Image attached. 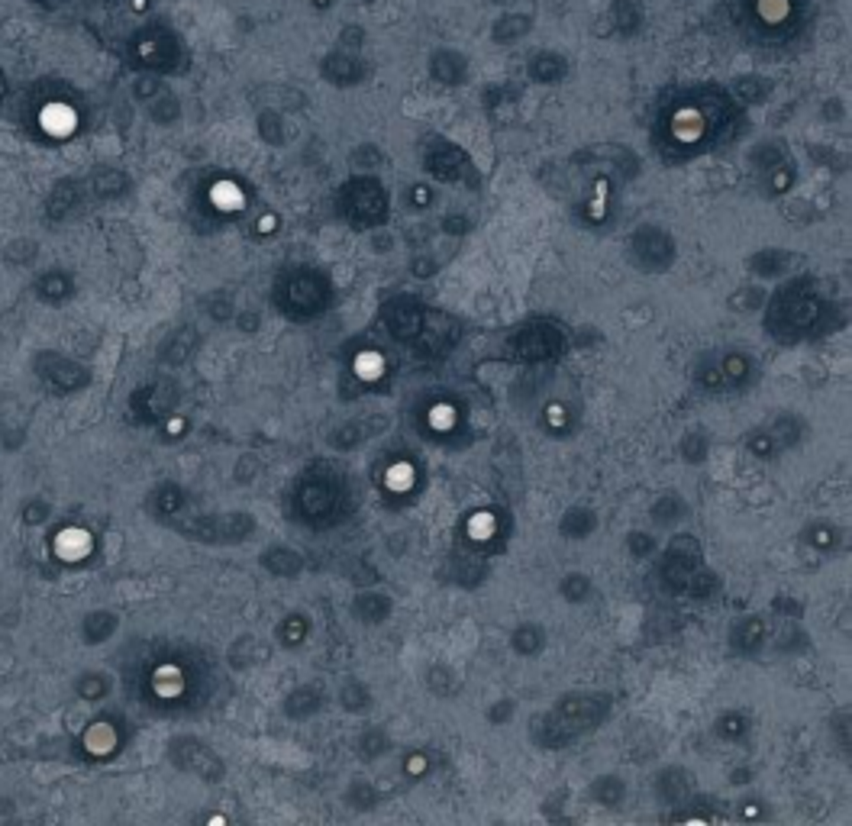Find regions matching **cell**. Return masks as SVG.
I'll return each mask as SVG.
<instances>
[{
	"label": "cell",
	"instance_id": "obj_1",
	"mask_svg": "<svg viewBox=\"0 0 852 826\" xmlns=\"http://www.w3.org/2000/svg\"><path fill=\"white\" fill-rule=\"evenodd\" d=\"M614 710V698L608 691H566L552 707L536 720L530 739L542 749H562L578 736L598 730Z\"/></svg>",
	"mask_w": 852,
	"mask_h": 826
},
{
	"label": "cell",
	"instance_id": "obj_2",
	"mask_svg": "<svg viewBox=\"0 0 852 826\" xmlns=\"http://www.w3.org/2000/svg\"><path fill=\"white\" fill-rule=\"evenodd\" d=\"M339 211L359 229H378L388 219V191L375 175H355L339 191Z\"/></svg>",
	"mask_w": 852,
	"mask_h": 826
},
{
	"label": "cell",
	"instance_id": "obj_3",
	"mask_svg": "<svg viewBox=\"0 0 852 826\" xmlns=\"http://www.w3.org/2000/svg\"><path fill=\"white\" fill-rule=\"evenodd\" d=\"M329 297H333L329 278L313 268L291 271L287 278H281L278 287V304L291 317H317L320 310H327Z\"/></svg>",
	"mask_w": 852,
	"mask_h": 826
},
{
	"label": "cell",
	"instance_id": "obj_4",
	"mask_svg": "<svg viewBox=\"0 0 852 826\" xmlns=\"http://www.w3.org/2000/svg\"><path fill=\"white\" fill-rule=\"evenodd\" d=\"M630 259L640 271L646 275H662L675 265L678 259V243L666 227L658 223H640L630 236Z\"/></svg>",
	"mask_w": 852,
	"mask_h": 826
},
{
	"label": "cell",
	"instance_id": "obj_5",
	"mask_svg": "<svg viewBox=\"0 0 852 826\" xmlns=\"http://www.w3.org/2000/svg\"><path fill=\"white\" fill-rule=\"evenodd\" d=\"M820 317V297L810 291V287H794V291H785L782 301L775 304V313H772V333L778 339H798L801 333H807Z\"/></svg>",
	"mask_w": 852,
	"mask_h": 826
},
{
	"label": "cell",
	"instance_id": "obj_6",
	"mask_svg": "<svg viewBox=\"0 0 852 826\" xmlns=\"http://www.w3.org/2000/svg\"><path fill=\"white\" fill-rule=\"evenodd\" d=\"M704 568V549H700L698 536H675L668 542L666 552H662V562H658V582L666 584L668 591L682 594L688 588L694 574Z\"/></svg>",
	"mask_w": 852,
	"mask_h": 826
},
{
	"label": "cell",
	"instance_id": "obj_7",
	"mask_svg": "<svg viewBox=\"0 0 852 826\" xmlns=\"http://www.w3.org/2000/svg\"><path fill=\"white\" fill-rule=\"evenodd\" d=\"M169 759L175 762L181 772L201 778V781L217 784V781H223V775H227L223 759H219L207 742L197 739V736H175V739L169 742Z\"/></svg>",
	"mask_w": 852,
	"mask_h": 826
},
{
	"label": "cell",
	"instance_id": "obj_8",
	"mask_svg": "<svg viewBox=\"0 0 852 826\" xmlns=\"http://www.w3.org/2000/svg\"><path fill=\"white\" fill-rule=\"evenodd\" d=\"M562 349H566V333L549 320L530 323L507 343V352L520 362H549V359L562 355Z\"/></svg>",
	"mask_w": 852,
	"mask_h": 826
},
{
	"label": "cell",
	"instance_id": "obj_9",
	"mask_svg": "<svg viewBox=\"0 0 852 826\" xmlns=\"http://www.w3.org/2000/svg\"><path fill=\"white\" fill-rule=\"evenodd\" d=\"M297 514L307 523H323L327 516L336 514L339 504V481L333 475L323 472H307L297 484Z\"/></svg>",
	"mask_w": 852,
	"mask_h": 826
},
{
	"label": "cell",
	"instance_id": "obj_10",
	"mask_svg": "<svg viewBox=\"0 0 852 826\" xmlns=\"http://www.w3.org/2000/svg\"><path fill=\"white\" fill-rule=\"evenodd\" d=\"M187 536L207 542V546H239L255 533V516L233 510V514H211L201 516L194 526H185Z\"/></svg>",
	"mask_w": 852,
	"mask_h": 826
},
{
	"label": "cell",
	"instance_id": "obj_11",
	"mask_svg": "<svg viewBox=\"0 0 852 826\" xmlns=\"http://www.w3.org/2000/svg\"><path fill=\"white\" fill-rule=\"evenodd\" d=\"M36 375L49 384L52 391H62V394H75V391H85L91 384V371L85 365H78L75 359L59 352H36Z\"/></svg>",
	"mask_w": 852,
	"mask_h": 826
},
{
	"label": "cell",
	"instance_id": "obj_12",
	"mask_svg": "<svg viewBox=\"0 0 852 826\" xmlns=\"http://www.w3.org/2000/svg\"><path fill=\"white\" fill-rule=\"evenodd\" d=\"M423 169L430 171L436 181L456 185V181H475V165L472 159L459 149V145L446 143V139H433L423 155Z\"/></svg>",
	"mask_w": 852,
	"mask_h": 826
},
{
	"label": "cell",
	"instance_id": "obj_13",
	"mask_svg": "<svg viewBox=\"0 0 852 826\" xmlns=\"http://www.w3.org/2000/svg\"><path fill=\"white\" fill-rule=\"evenodd\" d=\"M368 75H372V68H368V62L359 52L336 49L323 55L320 62V78L333 87H359L368 81Z\"/></svg>",
	"mask_w": 852,
	"mask_h": 826
},
{
	"label": "cell",
	"instance_id": "obj_14",
	"mask_svg": "<svg viewBox=\"0 0 852 826\" xmlns=\"http://www.w3.org/2000/svg\"><path fill=\"white\" fill-rule=\"evenodd\" d=\"M749 371H752L749 355L730 352V355H724V359H717V362L700 365L698 384L704 391H730V388H740Z\"/></svg>",
	"mask_w": 852,
	"mask_h": 826
},
{
	"label": "cell",
	"instance_id": "obj_15",
	"mask_svg": "<svg viewBox=\"0 0 852 826\" xmlns=\"http://www.w3.org/2000/svg\"><path fill=\"white\" fill-rule=\"evenodd\" d=\"M423 323H426V307L420 301H414V297L401 294L385 304V326L401 343H414L423 333Z\"/></svg>",
	"mask_w": 852,
	"mask_h": 826
},
{
	"label": "cell",
	"instance_id": "obj_16",
	"mask_svg": "<svg viewBox=\"0 0 852 826\" xmlns=\"http://www.w3.org/2000/svg\"><path fill=\"white\" fill-rule=\"evenodd\" d=\"M426 71H430V78L436 81V85L462 87L465 81H468V75H472V62H468V55H465V52L443 45V49L430 52V59H426Z\"/></svg>",
	"mask_w": 852,
	"mask_h": 826
},
{
	"label": "cell",
	"instance_id": "obj_17",
	"mask_svg": "<svg viewBox=\"0 0 852 826\" xmlns=\"http://www.w3.org/2000/svg\"><path fill=\"white\" fill-rule=\"evenodd\" d=\"M526 78H530L533 85H542V87L562 85L568 78V59L556 49L533 52L530 59H526Z\"/></svg>",
	"mask_w": 852,
	"mask_h": 826
},
{
	"label": "cell",
	"instance_id": "obj_18",
	"mask_svg": "<svg viewBox=\"0 0 852 826\" xmlns=\"http://www.w3.org/2000/svg\"><path fill=\"white\" fill-rule=\"evenodd\" d=\"M533 26H536V17L526 13V10L500 13V17L491 23V43L500 45V49H510V45L524 43L526 36L533 33Z\"/></svg>",
	"mask_w": 852,
	"mask_h": 826
},
{
	"label": "cell",
	"instance_id": "obj_19",
	"mask_svg": "<svg viewBox=\"0 0 852 826\" xmlns=\"http://www.w3.org/2000/svg\"><path fill=\"white\" fill-rule=\"evenodd\" d=\"M349 610H352V616L359 624L381 626V624H388L391 614H394V600H391V594H385V591H359L352 598V604H349Z\"/></svg>",
	"mask_w": 852,
	"mask_h": 826
},
{
	"label": "cell",
	"instance_id": "obj_20",
	"mask_svg": "<svg viewBox=\"0 0 852 826\" xmlns=\"http://www.w3.org/2000/svg\"><path fill=\"white\" fill-rule=\"evenodd\" d=\"M323 704H327V691H323L320 684H301L294 691H287V698L281 700V710H285L287 720L304 723V720L320 714Z\"/></svg>",
	"mask_w": 852,
	"mask_h": 826
},
{
	"label": "cell",
	"instance_id": "obj_21",
	"mask_svg": "<svg viewBox=\"0 0 852 826\" xmlns=\"http://www.w3.org/2000/svg\"><path fill=\"white\" fill-rule=\"evenodd\" d=\"M259 566L271 574V578H301L307 568V558L297 552L294 546H285V542H275L259 556Z\"/></svg>",
	"mask_w": 852,
	"mask_h": 826
},
{
	"label": "cell",
	"instance_id": "obj_22",
	"mask_svg": "<svg viewBox=\"0 0 852 826\" xmlns=\"http://www.w3.org/2000/svg\"><path fill=\"white\" fill-rule=\"evenodd\" d=\"M656 794L662 804H684L694 794V778L688 768L666 765L656 772Z\"/></svg>",
	"mask_w": 852,
	"mask_h": 826
},
{
	"label": "cell",
	"instance_id": "obj_23",
	"mask_svg": "<svg viewBox=\"0 0 852 826\" xmlns=\"http://www.w3.org/2000/svg\"><path fill=\"white\" fill-rule=\"evenodd\" d=\"M765 636H768V626L762 616L756 614L740 616V620L730 626V649H733L736 656H756V652L765 646Z\"/></svg>",
	"mask_w": 852,
	"mask_h": 826
},
{
	"label": "cell",
	"instance_id": "obj_24",
	"mask_svg": "<svg viewBox=\"0 0 852 826\" xmlns=\"http://www.w3.org/2000/svg\"><path fill=\"white\" fill-rule=\"evenodd\" d=\"M794 261H798V255L788 252V249H762V252H752L746 259V268L762 281H775L785 278L788 271L794 268Z\"/></svg>",
	"mask_w": 852,
	"mask_h": 826
},
{
	"label": "cell",
	"instance_id": "obj_25",
	"mask_svg": "<svg viewBox=\"0 0 852 826\" xmlns=\"http://www.w3.org/2000/svg\"><path fill=\"white\" fill-rule=\"evenodd\" d=\"M507 646H510V652L520 658H536V656H542V649L549 646V632L542 624L524 620V624H517L514 630H510Z\"/></svg>",
	"mask_w": 852,
	"mask_h": 826
},
{
	"label": "cell",
	"instance_id": "obj_26",
	"mask_svg": "<svg viewBox=\"0 0 852 826\" xmlns=\"http://www.w3.org/2000/svg\"><path fill=\"white\" fill-rule=\"evenodd\" d=\"M598 510H591V507H568L566 514L558 516V536L568 542H582L588 540V536H594V530H598Z\"/></svg>",
	"mask_w": 852,
	"mask_h": 826
},
{
	"label": "cell",
	"instance_id": "obj_27",
	"mask_svg": "<svg viewBox=\"0 0 852 826\" xmlns=\"http://www.w3.org/2000/svg\"><path fill=\"white\" fill-rule=\"evenodd\" d=\"M197 346H201V333H197L194 326H181L178 333H171V336L161 343L159 359L165 365H185L187 359L194 355Z\"/></svg>",
	"mask_w": 852,
	"mask_h": 826
},
{
	"label": "cell",
	"instance_id": "obj_28",
	"mask_svg": "<svg viewBox=\"0 0 852 826\" xmlns=\"http://www.w3.org/2000/svg\"><path fill=\"white\" fill-rule=\"evenodd\" d=\"M588 801L591 804H598V807H604V810H616V807H624V801H626V781L620 775H598L594 781H591V788H588Z\"/></svg>",
	"mask_w": 852,
	"mask_h": 826
},
{
	"label": "cell",
	"instance_id": "obj_29",
	"mask_svg": "<svg viewBox=\"0 0 852 826\" xmlns=\"http://www.w3.org/2000/svg\"><path fill=\"white\" fill-rule=\"evenodd\" d=\"M762 430L768 433L772 446L782 452V449H788V446H798V442L804 439V433H807V426H804V420L798 417V413H778L775 420L768 423V426H762Z\"/></svg>",
	"mask_w": 852,
	"mask_h": 826
},
{
	"label": "cell",
	"instance_id": "obj_30",
	"mask_svg": "<svg viewBox=\"0 0 852 826\" xmlns=\"http://www.w3.org/2000/svg\"><path fill=\"white\" fill-rule=\"evenodd\" d=\"M355 756L359 759H365V762H378V759H385L391 749H394V742H391V736H388V730L385 726H365L362 733L355 736Z\"/></svg>",
	"mask_w": 852,
	"mask_h": 826
},
{
	"label": "cell",
	"instance_id": "obj_31",
	"mask_svg": "<svg viewBox=\"0 0 852 826\" xmlns=\"http://www.w3.org/2000/svg\"><path fill=\"white\" fill-rule=\"evenodd\" d=\"M688 514H691V507H688V500H684L678 491H662L649 507V516L656 526H675V523L684 520Z\"/></svg>",
	"mask_w": 852,
	"mask_h": 826
},
{
	"label": "cell",
	"instance_id": "obj_32",
	"mask_svg": "<svg viewBox=\"0 0 852 826\" xmlns=\"http://www.w3.org/2000/svg\"><path fill=\"white\" fill-rule=\"evenodd\" d=\"M175 52H178L175 39L165 33H153V36H143V39H139V59H143L149 68H171Z\"/></svg>",
	"mask_w": 852,
	"mask_h": 826
},
{
	"label": "cell",
	"instance_id": "obj_33",
	"mask_svg": "<svg viewBox=\"0 0 852 826\" xmlns=\"http://www.w3.org/2000/svg\"><path fill=\"white\" fill-rule=\"evenodd\" d=\"M610 29L616 36H636L642 29V4L640 0H614L610 4Z\"/></svg>",
	"mask_w": 852,
	"mask_h": 826
},
{
	"label": "cell",
	"instance_id": "obj_34",
	"mask_svg": "<svg viewBox=\"0 0 852 826\" xmlns=\"http://www.w3.org/2000/svg\"><path fill=\"white\" fill-rule=\"evenodd\" d=\"M339 707L346 710V714H352V717H362V714H368V710L375 707L372 688H368L365 681H359V678H349V681H343V688H339Z\"/></svg>",
	"mask_w": 852,
	"mask_h": 826
},
{
	"label": "cell",
	"instance_id": "obj_35",
	"mask_svg": "<svg viewBox=\"0 0 852 826\" xmlns=\"http://www.w3.org/2000/svg\"><path fill=\"white\" fill-rule=\"evenodd\" d=\"M120 626V616L113 614V610H91V614L85 616V624H81V640L87 642V646H101V642H107L113 632H117Z\"/></svg>",
	"mask_w": 852,
	"mask_h": 826
},
{
	"label": "cell",
	"instance_id": "obj_36",
	"mask_svg": "<svg viewBox=\"0 0 852 826\" xmlns=\"http://www.w3.org/2000/svg\"><path fill=\"white\" fill-rule=\"evenodd\" d=\"M733 94L740 103L756 107V103H765L768 97H772V81L762 75H740L733 81Z\"/></svg>",
	"mask_w": 852,
	"mask_h": 826
},
{
	"label": "cell",
	"instance_id": "obj_37",
	"mask_svg": "<svg viewBox=\"0 0 852 826\" xmlns=\"http://www.w3.org/2000/svg\"><path fill=\"white\" fill-rule=\"evenodd\" d=\"M556 591L566 604H584V600H591V594H594V582H591V574L584 572H566L558 578Z\"/></svg>",
	"mask_w": 852,
	"mask_h": 826
},
{
	"label": "cell",
	"instance_id": "obj_38",
	"mask_svg": "<svg viewBox=\"0 0 852 826\" xmlns=\"http://www.w3.org/2000/svg\"><path fill=\"white\" fill-rule=\"evenodd\" d=\"M801 540H804V546L817 549V552H833V549L843 542V536H840V530H836L833 523L814 520V523H807V526H804Z\"/></svg>",
	"mask_w": 852,
	"mask_h": 826
},
{
	"label": "cell",
	"instance_id": "obj_39",
	"mask_svg": "<svg viewBox=\"0 0 852 826\" xmlns=\"http://www.w3.org/2000/svg\"><path fill=\"white\" fill-rule=\"evenodd\" d=\"M765 307V287L759 285H740L733 294L726 297V310L730 313H756Z\"/></svg>",
	"mask_w": 852,
	"mask_h": 826
},
{
	"label": "cell",
	"instance_id": "obj_40",
	"mask_svg": "<svg viewBox=\"0 0 852 826\" xmlns=\"http://www.w3.org/2000/svg\"><path fill=\"white\" fill-rule=\"evenodd\" d=\"M343 801H346V807L359 810V814H368V810H375L381 804V794L375 791L372 781H362V778H359V781H352L346 788Z\"/></svg>",
	"mask_w": 852,
	"mask_h": 826
},
{
	"label": "cell",
	"instance_id": "obj_41",
	"mask_svg": "<svg viewBox=\"0 0 852 826\" xmlns=\"http://www.w3.org/2000/svg\"><path fill=\"white\" fill-rule=\"evenodd\" d=\"M426 688H430L433 698L449 700V698H456V694H459V678H456V672H452V668L433 665V668H426Z\"/></svg>",
	"mask_w": 852,
	"mask_h": 826
},
{
	"label": "cell",
	"instance_id": "obj_42",
	"mask_svg": "<svg viewBox=\"0 0 852 826\" xmlns=\"http://www.w3.org/2000/svg\"><path fill=\"white\" fill-rule=\"evenodd\" d=\"M36 294L49 301V304H59V301H65L71 294V278L65 271H45L43 278L36 281Z\"/></svg>",
	"mask_w": 852,
	"mask_h": 826
},
{
	"label": "cell",
	"instance_id": "obj_43",
	"mask_svg": "<svg viewBox=\"0 0 852 826\" xmlns=\"http://www.w3.org/2000/svg\"><path fill=\"white\" fill-rule=\"evenodd\" d=\"M678 452L688 465H704L710 456V439L704 430H688L678 442Z\"/></svg>",
	"mask_w": 852,
	"mask_h": 826
},
{
	"label": "cell",
	"instance_id": "obj_44",
	"mask_svg": "<svg viewBox=\"0 0 852 826\" xmlns=\"http://www.w3.org/2000/svg\"><path fill=\"white\" fill-rule=\"evenodd\" d=\"M91 187H94V194H97V197H120V194H127V191H129V178L123 175V171L103 169V171H97V175L91 178Z\"/></svg>",
	"mask_w": 852,
	"mask_h": 826
},
{
	"label": "cell",
	"instance_id": "obj_45",
	"mask_svg": "<svg viewBox=\"0 0 852 826\" xmlns=\"http://www.w3.org/2000/svg\"><path fill=\"white\" fill-rule=\"evenodd\" d=\"M153 507L159 516H175L181 507H185V491L178 484H159L153 491Z\"/></svg>",
	"mask_w": 852,
	"mask_h": 826
},
{
	"label": "cell",
	"instance_id": "obj_46",
	"mask_svg": "<svg viewBox=\"0 0 852 826\" xmlns=\"http://www.w3.org/2000/svg\"><path fill=\"white\" fill-rule=\"evenodd\" d=\"M255 127H259V136H262L269 145H285V139H287L285 117H281L278 110H262L259 120H255Z\"/></svg>",
	"mask_w": 852,
	"mask_h": 826
},
{
	"label": "cell",
	"instance_id": "obj_47",
	"mask_svg": "<svg viewBox=\"0 0 852 826\" xmlns=\"http://www.w3.org/2000/svg\"><path fill=\"white\" fill-rule=\"evenodd\" d=\"M720 591V578L710 568H700L698 574H694L691 582H688V588L682 591L684 598H694V600H707V598H717Z\"/></svg>",
	"mask_w": 852,
	"mask_h": 826
},
{
	"label": "cell",
	"instance_id": "obj_48",
	"mask_svg": "<svg viewBox=\"0 0 852 826\" xmlns=\"http://www.w3.org/2000/svg\"><path fill=\"white\" fill-rule=\"evenodd\" d=\"M307 630H310V616L307 614H287L285 620H281V630H278V636H281V642H285L287 649H294V646H301V640L307 636Z\"/></svg>",
	"mask_w": 852,
	"mask_h": 826
},
{
	"label": "cell",
	"instance_id": "obj_49",
	"mask_svg": "<svg viewBox=\"0 0 852 826\" xmlns=\"http://www.w3.org/2000/svg\"><path fill=\"white\" fill-rule=\"evenodd\" d=\"M75 691L78 698H85V700H103L110 694V678L101 672H85L75 681Z\"/></svg>",
	"mask_w": 852,
	"mask_h": 826
},
{
	"label": "cell",
	"instance_id": "obj_50",
	"mask_svg": "<svg viewBox=\"0 0 852 826\" xmlns=\"http://www.w3.org/2000/svg\"><path fill=\"white\" fill-rule=\"evenodd\" d=\"M626 552H630L633 558H649L658 552V542L652 533L633 530V533H626Z\"/></svg>",
	"mask_w": 852,
	"mask_h": 826
},
{
	"label": "cell",
	"instance_id": "obj_51",
	"mask_svg": "<svg viewBox=\"0 0 852 826\" xmlns=\"http://www.w3.org/2000/svg\"><path fill=\"white\" fill-rule=\"evenodd\" d=\"M714 730H717L724 739H740V736L749 730V720H746V714H736V710H730V714H724V717L714 723Z\"/></svg>",
	"mask_w": 852,
	"mask_h": 826
},
{
	"label": "cell",
	"instance_id": "obj_52",
	"mask_svg": "<svg viewBox=\"0 0 852 826\" xmlns=\"http://www.w3.org/2000/svg\"><path fill=\"white\" fill-rule=\"evenodd\" d=\"M349 161H352L355 169L372 171V169H378V165H381V149H378V145H372V143L355 145L352 153H349Z\"/></svg>",
	"mask_w": 852,
	"mask_h": 826
},
{
	"label": "cell",
	"instance_id": "obj_53",
	"mask_svg": "<svg viewBox=\"0 0 852 826\" xmlns=\"http://www.w3.org/2000/svg\"><path fill=\"white\" fill-rule=\"evenodd\" d=\"M514 714H517V700L514 698H498L488 710H484V720H488L491 726H504V723H510V717H514Z\"/></svg>",
	"mask_w": 852,
	"mask_h": 826
},
{
	"label": "cell",
	"instance_id": "obj_54",
	"mask_svg": "<svg viewBox=\"0 0 852 826\" xmlns=\"http://www.w3.org/2000/svg\"><path fill=\"white\" fill-rule=\"evenodd\" d=\"M443 233H449V236H465V233H472V219L465 217V213H449V217H443Z\"/></svg>",
	"mask_w": 852,
	"mask_h": 826
},
{
	"label": "cell",
	"instance_id": "obj_55",
	"mask_svg": "<svg viewBox=\"0 0 852 826\" xmlns=\"http://www.w3.org/2000/svg\"><path fill=\"white\" fill-rule=\"evenodd\" d=\"M365 43V29L362 26H343V33H339V45L349 52H359Z\"/></svg>",
	"mask_w": 852,
	"mask_h": 826
},
{
	"label": "cell",
	"instance_id": "obj_56",
	"mask_svg": "<svg viewBox=\"0 0 852 826\" xmlns=\"http://www.w3.org/2000/svg\"><path fill=\"white\" fill-rule=\"evenodd\" d=\"M178 113H181V107H178L175 97H165V101H159V107H153V117L159 123H171V120H178Z\"/></svg>",
	"mask_w": 852,
	"mask_h": 826
},
{
	"label": "cell",
	"instance_id": "obj_57",
	"mask_svg": "<svg viewBox=\"0 0 852 826\" xmlns=\"http://www.w3.org/2000/svg\"><path fill=\"white\" fill-rule=\"evenodd\" d=\"M45 516H49V504L45 500H29V504L23 507V520L26 523H45Z\"/></svg>",
	"mask_w": 852,
	"mask_h": 826
},
{
	"label": "cell",
	"instance_id": "obj_58",
	"mask_svg": "<svg viewBox=\"0 0 852 826\" xmlns=\"http://www.w3.org/2000/svg\"><path fill=\"white\" fill-rule=\"evenodd\" d=\"M433 201V191L430 187H414V207H426V203Z\"/></svg>",
	"mask_w": 852,
	"mask_h": 826
},
{
	"label": "cell",
	"instance_id": "obj_59",
	"mask_svg": "<svg viewBox=\"0 0 852 826\" xmlns=\"http://www.w3.org/2000/svg\"><path fill=\"white\" fill-rule=\"evenodd\" d=\"M239 326L255 329V326H259V317H255V313H243V317H239Z\"/></svg>",
	"mask_w": 852,
	"mask_h": 826
},
{
	"label": "cell",
	"instance_id": "obj_60",
	"mask_svg": "<svg viewBox=\"0 0 852 826\" xmlns=\"http://www.w3.org/2000/svg\"><path fill=\"white\" fill-rule=\"evenodd\" d=\"M749 778H752L749 768H736L733 778H730V781H733V784H746V781H749Z\"/></svg>",
	"mask_w": 852,
	"mask_h": 826
},
{
	"label": "cell",
	"instance_id": "obj_61",
	"mask_svg": "<svg viewBox=\"0 0 852 826\" xmlns=\"http://www.w3.org/2000/svg\"><path fill=\"white\" fill-rule=\"evenodd\" d=\"M488 4H494V7H504V4H510V0H488Z\"/></svg>",
	"mask_w": 852,
	"mask_h": 826
},
{
	"label": "cell",
	"instance_id": "obj_62",
	"mask_svg": "<svg viewBox=\"0 0 852 826\" xmlns=\"http://www.w3.org/2000/svg\"><path fill=\"white\" fill-rule=\"evenodd\" d=\"M0 97H4V78H0Z\"/></svg>",
	"mask_w": 852,
	"mask_h": 826
}]
</instances>
